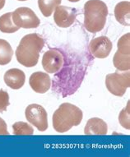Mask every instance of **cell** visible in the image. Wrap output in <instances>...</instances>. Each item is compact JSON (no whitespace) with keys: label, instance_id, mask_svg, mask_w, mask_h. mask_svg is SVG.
Returning <instances> with one entry per match:
<instances>
[{"label":"cell","instance_id":"cell-1","mask_svg":"<svg viewBox=\"0 0 130 157\" xmlns=\"http://www.w3.org/2000/svg\"><path fill=\"white\" fill-rule=\"evenodd\" d=\"M44 45V39L36 33L28 34L22 37L16 50L17 62L26 67H35L38 63L40 53Z\"/></svg>","mask_w":130,"mask_h":157},{"label":"cell","instance_id":"cell-2","mask_svg":"<svg viewBox=\"0 0 130 157\" xmlns=\"http://www.w3.org/2000/svg\"><path fill=\"white\" fill-rule=\"evenodd\" d=\"M84 26L91 33L102 31L108 16V7L101 0H88L84 4Z\"/></svg>","mask_w":130,"mask_h":157},{"label":"cell","instance_id":"cell-3","mask_svg":"<svg viewBox=\"0 0 130 157\" xmlns=\"http://www.w3.org/2000/svg\"><path fill=\"white\" fill-rule=\"evenodd\" d=\"M82 111L70 103H63L53 115V128L58 132L69 131L73 126H78L82 120Z\"/></svg>","mask_w":130,"mask_h":157},{"label":"cell","instance_id":"cell-4","mask_svg":"<svg viewBox=\"0 0 130 157\" xmlns=\"http://www.w3.org/2000/svg\"><path fill=\"white\" fill-rule=\"evenodd\" d=\"M129 75L128 71H124V72L116 71L114 73L107 75L105 86L108 90L114 95L123 96L130 86Z\"/></svg>","mask_w":130,"mask_h":157},{"label":"cell","instance_id":"cell-5","mask_svg":"<svg viewBox=\"0 0 130 157\" xmlns=\"http://www.w3.org/2000/svg\"><path fill=\"white\" fill-rule=\"evenodd\" d=\"M13 21L19 28L32 29L40 26V21L31 8L21 7L12 13Z\"/></svg>","mask_w":130,"mask_h":157},{"label":"cell","instance_id":"cell-6","mask_svg":"<svg viewBox=\"0 0 130 157\" xmlns=\"http://www.w3.org/2000/svg\"><path fill=\"white\" fill-rule=\"evenodd\" d=\"M25 115L27 121L34 125L39 131L44 132L47 130L49 127L48 115L43 106L38 104H31L26 107Z\"/></svg>","mask_w":130,"mask_h":157},{"label":"cell","instance_id":"cell-7","mask_svg":"<svg viewBox=\"0 0 130 157\" xmlns=\"http://www.w3.org/2000/svg\"><path fill=\"white\" fill-rule=\"evenodd\" d=\"M64 58L57 49H51L44 54L42 58V66L48 73H56L63 66Z\"/></svg>","mask_w":130,"mask_h":157},{"label":"cell","instance_id":"cell-8","mask_svg":"<svg viewBox=\"0 0 130 157\" xmlns=\"http://www.w3.org/2000/svg\"><path fill=\"white\" fill-rule=\"evenodd\" d=\"M78 11L76 8L59 5L55 8L54 20L58 26L62 28H67L74 23Z\"/></svg>","mask_w":130,"mask_h":157},{"label":"cell","instance_id":"cell-9","mask_svg":"<svg viewBox=\"0 0 130 157\" xmlns=\"http://www.w3.org/2000/svg\"><path fill=\"white\" fill-rule=\"evenodd\" d=\"M112 42L106 36H99L92 40L88 49L91 55L97 59H105L109 56L112 49Z\"/></svg>","mask_w":130,"mask_h":157},{"label":"cell","instance_id":"cell-10","mask_svg":"<svg viewBox=\"0 0 130 157\" xmlns=\"http://www.w3.org/2000/svg\"><path fill=\"white\" fill-rule=\"evenodd\" d=\"M29 84L35 92L44 94L50 90L51 79L46 72H36L30 77Z\"/></svg>","mask_w":130,"mask_h":157},{"label":"cell","instance_id":"cell-11","mask_svg":"<svg viewBox=\"0 0 130 157\" xmlns=\"http://www.w3.org/2000/svg\"><path fill=\"white\" fill-rule=\"evenodd\" d=\"M3 79L8 86L13 90H18L25 84L26 75L22 70L18 68H11L5 72Z\"/></svg>","mask_w":130,"mask_h":157},{"label":"cell","instance_id":"cell-12","mask_svg":"<svg viewBox=\"0 0 130 157\" xmlns=\"http://www.w3.org/2000/svg\"><path fill=\"white\" fill-rule=\"evenodd\" d=\"M108 132L106 123L99 118L90 119L86 123L84 133L86 135H105Z\"/></svg>","mask_w":130,"mask_h":157},{"label":"cell","instance_id":"cell-13","mask_svg":"<svg viewBox=\"0 0 130 157\" xmlns=\"http://www.w3.org/2000/svg\"><path fill=\"white\" fill-rule=\"evenodd\" d=\"M130 3L128 1H123L117 3L115 8V17L118 22L121 25L129 26Z\"/></svg>","mask_w":130,"mask_h":157},{"label":"cell","instance_id":"cell-14","mask_svg":"<svg viewBox=\"0 0 130 157\" xmlns=\"http://www.w3.org/2000/svg\"><path fill=\"white\" fill-rule=\"evenodd\" d=\"M18 26L14 24L12 17V13H8L0 17V31L3 33H14L19 30Z\"/></svg>","mask_w":130,"mask_h":157},{"label":"cell","instance_id":"cell-15","mask_svg":"<svg viewBox=\"0 0 130 157\" xmlns=\"http://www.w3.org/2000/svg\"><path fill=\"white\" fill-rule=\"evenodd\" d=\"M13 50L7 40L0 39V65H7L11 62Z\"/></svg>","mask_w":130,"mask_h":157},{"label":"cell","instance_id":"cell-16","mask_svg":"<svg viewBox=\"0 0 130 157\" xmlns=\"http://www.w3.org/2000/svg\"><path fill=\"white\" fill-rule=\"evenodd\" d=\"M61 2L62 0H38V6L43 16L49 17Z\"/></svg>","mask_w":130,"mask_h":157},{"label":"cell","instance_id":"cell-17","mask_svg":"<svg viewBox=\"0 0 130 157\" xmlns=\"http://www.w3.org/2000/svg\"><path fill=\"white\" fill-rule=\"evenodd\" d=\"M130 54H124L117 50L113 59V63L118 71L124 72L130 68Z\"/></svg>","mask_w":130,"mask_h":157},{"label":"cell","instance_id":"cell-18","mask_svg":"<svg viewBox=\"0 0 130 157\" xmlns=\"http://www.w3.org/2000/svg\"><path fill=\"white\" fill-rule=\"evenodd\" d=\"M14 135H32L34 133L33 128L25 122H17L13 125Z\"/></svg>","mask_w":130,"mask_h":157},{"label":"cell","instance_id":"cell-19","mask_svg":"<svg viewBox=\"0 0 130 157\" xmlns=\"http://www.w3.org/2000/svg\"><path fill=\"white\" fill-rule=\"evenodd\" d=\"M129 36L130 34L127 33L126 35L121 37L118 41V51L124 54H130L129 50Z\"/></svg>","mask_w":130,"mask_h":157},{"label":"cell","instance_id":"cell-20","mask_svg":"<svg viewBox=\"0 0 130 157\" xmlns=\"http://www.w3.org/2000/svg\"><path fill=\"white\" fill-rule=\"evenodd\" d=\"M129 114V102H128L127 106L120 112V116H119V121H120V124L122 125L123 128H124L128 129V130L130 128Z\"/></svg>","mask_w":130,"mask_h":157},{"label":"cell","instance_id":"cell-21","mask_svg":"<svg viewBox=\"0 0 130 157\" xmlns=\"http://www.w3.org/2000/svg\"><path fill=\"white\" fill-rule=\"evenodd\" d=\"M9 95L6 90H0V113H3L7 110L8 106L9 105Z\"/></svg>","mask_w":130,"mask_h":157},{"label":"cell","instance_id":"cell-22","mask_svg":"<svg viewBox=\"0 0 130 157\" xmlns=\"http://www.w3.org/2000/svg\"><path fill=\"white\" fill-rule=\"evenodd\" d=\"M0 135H9L6 122L0 118Z\"/></svg>","mask_w":130,"mask_h":157},{"label":"cell","instance_id":"cell-23","mask_svg":"<svg viewBox=\"0 0 130 157\" xmlns=\"http://www.w3.org/2000/svg\"><path fill=\"white\" fill-rule=\"evenodd\" d=\"M5 2L6 0H0V10L4 7V5H5Z\"/></svg>","mask_w":130,"mask_h":157},{"label":"cell","instance_id":"cell-24","mask_svg":"<svg viewBox=\"0 0 130 157\" xmlns=\"http://www.w3.org/2000/svg\"><path fill=\"white\" fill-rule=\"evenodd\" d=\"M69 2H72V3H77L78 1H80V0H68Z\"/></svg>","mask_w":130,"mask_h":157},{"label":"cell","instance_id":"cell-25","mask_svg":"<svg viewBox=\"0 0 130 157\" xmlns=\"http://www.w3.org/2000/svg\"><path fill=\"white\" fill-rule=\"evenodd\" d=\"M18 1H26V0H18Z\"/></svg>","mask_w":130,"mask_h":157}]
</instances>
